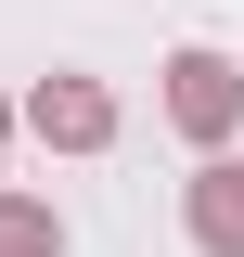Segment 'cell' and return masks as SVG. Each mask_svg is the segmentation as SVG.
<instances>
[{"instance_id": "3", "label": "cell", "mask_w": 244, "mask_h": 257, "mask_svg": "<svg viewBox=\"0 0 244 257\" xmlns=\"http://www.w3.org/2000/svg\"><path fill=\"white\" fill-rule=\"evenodd\" d=\"M0 257H52V219L39 206H0Z\"/></svg>"}, {"instance_id": "1", "label": "cell", "mask_w": 244, "mask_h": 257, "mask_svg": "<svg viewBox=\"0 0 244 257\" xmlns=\"http://www.w3.org/2000/svg\"><path fill=\"white\" fill-rule=\"evenodd\" d=\"M180 116H193V128H218V116H231V64H206V52L180 64Z\"/></svg>"}, {"instance_id": "2", "label": "cell", "mask_w": 244, "mask_h": 257, "mask_svg": "<svg viewBox=\"0 0 244 257\" xmlns=\"http://www.w3.org/2000/svg\"><path fill=\"white\" fill-rule=\"evenodd\" d=\"M206 231H218V244L244 257V180H231V167H218V180H206Z\"/></svg>"}]
</instances>
